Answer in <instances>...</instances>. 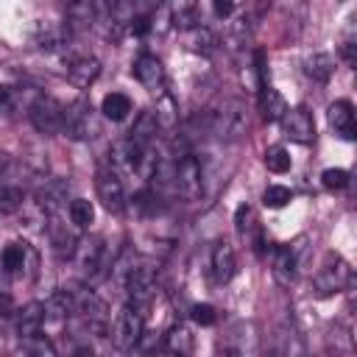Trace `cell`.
<instances>
[{"mask_svg": "<svg viewBox=\"0 0 357 357\" xmlns=\"http://www.w3.org/2000/svg\"><path fill=\"white\" fill-rule=\"evenodd\" d=\"M209 131L218 134L220 139H240L248 128V117H245V106L240 100H223V106L218 112L206 114Z\"/></svg>", "mask_w": 357, "mask_h": 357, "instance_id": "1", "label": "cell"}, {"mask_svg": "<svg viewBox=\"0 0 357 357\" xmlns=\"http://www.w3.org/2000/svg\"><path fill=\"white\" fill-rule=\"evenodd\" d=\"M351 284V268L337 257V254H329L324 268L312 276V290L315 296L326 298V296H335L340 290H346Z\"/></svg>", "mask_w": 357, "mask_h": 357, "instance_id": "2", "label": "cell"}, {"mask_svg": "<svg viewBox=\"0 0 357 357\" xmlns=\"http://www.w3.org/2000/svg\"><path fill=\"white\" fill-rule=\"evenodd\" d=\"M61 131H64L70 139H92V137L98 134V120H95V109L89 106V100L78 98L75 103L64 106Z\"/></svg>", "mask_w": 357, "mask_h": 357, "instance_id": "3", "label": "cell"}, {"mask_svg": "<svg viewBox=\"0 0 357 357\" xmlns=\"http://www.w3.org/2000/svg\"><path fill=\"white\" fill-rule=\"evenodd\" d=\"M145 335V318H142V310L137 304H126L120 312H117V321H114V329H112V343L117 349H134Z\"/></svg>", "mask_w": 357, "mask_h": 357, "instance_id": "4", "label": "cell"}, {"mask_svg": "<svg viewBox=\"0 0 357 357\" xmlns=\"http://www.w3.org/2000/svg\"><path fill=\"white\" fill-rule=\"evenodd\" d=\"M173 184L178 198L184 201H198L204 192V170L201 162L192 153H184L181 159H176V170H173Z\"/></svg>", "mask_w": 357, "mask_h": 357, "instance_id": "5", "label": "cell"}, {"mask_svg": "<svg viewBox=\"0 0 357 357\" xmlns=\"http://www.w3.org/2000/svg\"><path fill=\"white\" fill-rule=\"evenodd\" d=\"M61 117H64V106L53 98H45V95H36L33 103L28 106V120L31 126L45 134V137H53L61 131Z\"/></svg>", "mask_w": 357, "mask_h": 357, "instance_id": "6", "label": "cell"}, {"mask_svg": "<svg viewBox=\"0 0 357 357\" xmlns=\"http://www.w3.org/2000/svg\"><path fill=\"white\" fill-rule=\"evenodd\" d=\"M73 257L78 259V268H81V273H84L89 282H95V279H100V276L109 273V268H106V245H103L100 237L78 240Z\"/></svg>", "mask_w": 357, "mask_h": 357, "instance_id": "7", "label": "cell"}, {"mask_svg": "<svg viewBox=\"0 0 357 357\" xmlns=\"http://www.w3.org/2000/svg\"><path fill=\"white\" fill-rule=\"evenodd\" d=\"M123 290L128 293V301L142 310L153 298V293H156V271H153V265L137 259L134 268H131V273L126 276Z\"/></svg>", "mask_w": 357, "mask_h": 357, "instance_id": "8", "label": "cell"}, {"mask_svg": "<svg viewBox=\"0 0 357 357\" xmlns=\"http://www.w3.org/2000/svg\"><path fill=\"white\" fill-rule=\"evenodd\" d=\"M95 187H98V198L109 212H123L126 209V190H123V178L112 165H103L95 176Z\"/></svg>", "mask_w": 357, "mask_h": 357, "instance_id": "9", "label": "cell"}, {"mask_svg": "<svg viewBox=\"0 0 357 357\" xmlns=\"http://www.w3.org/2000/svg\"><path fill=\"white\" fill-rule=\"evenodd\" d=\"M282 134L290 139V142H298V145H307L315 139V120H312V112L307 106H293L282 114Z\"/></svg>", "mask_w": 357, "mask_h": 357, "instance_id": "10", "label": "cell"}, {"mask_svg": "<svg viewBox=\"0 0 357 357\" xmlns=\"http://www.w3.org/2000/svg\"><path fill=\"white\" fill-rule=\"evenodd\" d=\"M131 70H134V78H137L151 95H162V92H167V75H165V67H162V61H159L153 53H139Z\"/></svg>", "mask_w": 357, "mask_h": 357, "instance_id": "11", "label": "cell"}, {"mask_svg": "<svg viewBox=\"0 0 357 357\" xmlns=\"http://www.w3.org/2000/svg\"><path fill=\"white\" fill-rule=\"evenodd\" d=\"M14 326H17V337H20V340L39 337V332H42V326H45V304H42V301L25 304V307L17 312Z\"/></svg>", "mask_w": 357, "mask_h": 357, "instance_id": "12", "label": "cell"}, {"mask_svg": "<svg viewBox=\"0 0 357 357\" xmlns=\"http://www.w3.org/2000/svg\"><path fill=\"white\" fill-rule=\"evenodd\" d=\"M98 75H100V61L95 56H75L67 64V78L78 89H86L89 84H95Z\"/></svg>", "mask_w": 357, "mask_h": 357, "instance_id": "13", "label": "cell"}, {"mask_svg": "<svg viewBox=\"0 0 357 357\" xmlns=\"http://www.w3.org/2000/svg\"><path fill=\"white\" fill-rule=\"evenodd\" d=\"M326 120H329V128L337 137L354 139V106L349 100H335L326 112Z\"/></svg>", "mask_w": 357, "mask_h": 357, "instance_id": "14", "label": "cell"}, {"mask_svg": "<svg viewBox=\"0 0 357 357\" xmlns=\"http://www.w3.org/2000/svg\"><path fill=\"white\" fill-rule=\"evenodd\" d=\"M64 14H67V31L70 33H81V31H89L95 25L92 0H67Z\"/></svg>", "mask_w": 357, "mask_h": 357, "instance_id": "15", "label": "cell"}, {"mask_svg": "<svg viewBox=\"0 0 357 357\" xmlns=\"http://www.w3.org/2000/svg\"><path fill=\"white\" fill-rule=\"evenodd\" d=\"M67 201V181L61 178H47L39 190H36V204L42 206V212L56 215Z\"/></svg>", "mask_w": 357, "mask_h": 357, "instance_id": "16", "label": "cell"}, {"mask_svg": "<svg viewBox=\"0 0 357 357\" xmlns=\"http://www.w3.org/2000/svg\"><path fill=\"white\" fill-rule=\"evenodd\" d=\"M296 265H298V259H296V248L293 245H279L276 251H273V279L282 284V287H290L293 282H296Z\"/></svg>", "mask_w": 357, "mask_h": 357, "instance_id": "17", "label": "cell"}, {"mask_svg": "<svg viewBox=\"0 0 357 357\" xmlns=\"http://www.w3.org/2000/svg\"><path fill=\"white\" fill-rule=\"evenodd\" d=\"M234 271H237L234 248H231L229 243H218V245L212 248V276H215V282H218V284L231 282Z\"/></svg>", "mask_w": 357, "mask_h": 357, "instance_id": "18", "label": "cell"}, {"mask_svg": "<svg viewBox=\"0 0 357 357\" xmlns=\"http://www.w3.org/2000/svg\"><path fill=\"white\" fill-rule=\"evenodd\" d=\"M218 36L206 28V25H192V28H187L184 31V47L190 50V53H198V56H209V53H215L218 50Z\"/></svg>", "mask_w": 357, "mask_h": 357, "instance_id": "19", "label": "cell"}, {"mask_svg": "<svg viewBox=\"0 0 357 357\" xmlns=\"http://www.w3.org/2000/svg\"><path fill=\"white\" fill-rule=\"evenodd\" d=\"M156 134H159V123H156L153 112L145 109V112L137 114V120H134V126H131V131H128L126 137H128L131 142H137L139 148H151L153 139H156Z\"/></svg>", "mask_w": 357, "mask_h": 357, "instance_id": "20", "label": "cell"}, {"mask_svg": "<svg viewBox=\"0 0 357 357\" xmlns=\"http://www.w3.org/2000/svg\"><path fill=\"white\" fill-rule=\"evenodd\" d=\"M167 8H170V22L178 31H187L201 22L198 0H167Z\"/></svg>", "mask_w": 357, "mask_h": 357, "instance_id": "21", "label": "cell"}, {"mask_svg": "<svg viewBox=\"0 0 357 357\" xmlns=\"http://www.w3.org/2000/svg\"><path fill=\"white\" fill-rule=\"evenodd\" d=\"M259 112H262V120H268V123H279L282 114L287 112V100H284V95H282L279 89H273L271 84H265V86L259 89Z\"/></svg>", "mask_w": 357, "mask_h": 357, "instance_id": "22", "label": "cell"}, {"mask_svg": "<svg viewBox=\"0 0 357 357\" xmlns=\"http://www.w3.org/2000/svg\"><path fill=\"white\" fill-rule=\"evenodd\" d=\"M304 75L312 78L315 84H326L335 75V59L329 53H312L304 61Z\"/></svg>", "mask_w": 357, "mask_h": 357, "instance_id": "23", "label": "cell"}, {"mask_svg": "<svg viewBox=\"0 0 357 357\" xmlns=\"http://www.w3.org/2000/svg\"><path fill=\"white\" fill-rule=\"evenodd\" d=\"M151 112H153V117L159 123V131H173L176 128V123H178V106H176V100H173L170 92L156 95V109H151Z\"/></svg>", "mask_w": 357, "mask_h": 357, "instance_id": "24", "label": "cell"}, {"mask_svg": "<svg viewBox=\"0 0 357 357\" xmlns=\"http://www.w3.org/2000/svg\"><path fill=\"white\" fill-rule=\"evenodd\" d=\"M50 243H53V251L64 259V257H73V254H75L78 237H75V231H67V226L50 223Z\"/></svg>", "mask_w": 357, "mask_h": 357, "instance_id": "25", "label": "cell"}, {"mask_svg": "<svg viewBox=\"0 0 357 357\" xmlns=\"http://www.w3.org/2000/svg\"><path fill=\"white\" fill-rule=\"evenodd\" d=\"M100 112H103V117H109V120H126L128 112H131V98L123 95V92H109V95L100 100Z\"/></svg>", "mask_w": 357, "mask_h": 357, "instance_id": "26", "label": "cell"}, {"mask_svg": "<svg viewBox=\"0 0 357 357\" xmlns=\"http://www.w3.org/2000/svg\"><path fill=\"white\" fill-rule=\"evenodd\" d=\"M92 220H95L92 204H89L86 198H73V201H70V223H73L75 229H86Z\"/></svg>", "mask_w": 357, "mask_h": 357, "instance_id": "27", "label": "cell"}, {"mask_svg": "<svg viewBox=\"0 0 357 357\" xmlns=\"http://www.w3.org/2000/svg\"><path fill=\"white\" fill-rule=\"evenodd\" d=\"M290 165H293V159H290L287 148H282V145H271V148L265 151V167H268L271 173H287Z\"/></svg>", "mask_w": 357, "mask_h": 357, "instance_id": "28", "label": "cell"}, {"mask_svg": "<svg viewBox=\"0 0 357 357\" xmlns=\"http://www.w3.org/2000/svg\"><path fill=\"white\" fill-rule=\"evenodd\" d=\"M0 262L8 273H17L25 265V243H8L0 254Z\"/></svg>", "mask_w": 357, "mask_h": 357, "instance_id": "29", "label": "cell"}, {"mask_svg": "<svg viewBox=\"0 0 357 357\" xmlns=\"http://www.w3.org/2000/svg\"><path fill=\"white\" fill-rule=\"evenodd\" d=\"M25 204V195L20 187H0V215H14Z\"/></svg>", "mask_w": 357, "mask_h": 357, "instance_id": "30", "label": "cell"}, {"mask_svg": "<svg viewBox=\"0 0 357 357\" xmlns=\"http://www.w3.org/2000/svg\"><path fill=\"white\" fill-rule=\"evenodd\" d=\"M290 198H293L290 187H282V184H271V187H265V192H262V204L271 206V209H282L284 204H290Z\"/></svg>", "mask_w": 357, "mask_h": 357, "instance_id": "31", "label": "cell"}, {"mask_svg": "<svg viewBox=\"0 0 357 357\" xmlns=\"http://www.w3.org/2000/svg\"><path fill=\"white\" fill-rule=\"evenodd\" d=\"M165 337H167V349H173L178 354H190L192 351V335L184 326H173Z\"/></svg>", "mask_w": 357, "mask_h": 357, "instance_id": "32", "label": "cell"}, {"mask_svg": "<svg viewBox=\"0 0 357 357\" xmlns=\"http://www.w3.org/2000/svg\"><path fill=\"white\" fill-rule=\"evenodd\" d=\"M321 184L326 190H343L349 184V170H343V167H326L321 173Z\"/></svg>", "mask_w": 357, "mask_h": 357, "instance_id": "33", "label": "cell"}, {"mask_svg": "<svg viewBox=\"0 0 357 357\" xmlns=\"http://www.w3.org/2000/svg\"><path fill=\"white\" fill-rule=\"evenodd\" d=\"M170 28H173V22H170L167 0H165V3H159V6H156V11L151 14V31H156V33H167Z\"/></svg>", "mask_w": 357, "mask_h": 357, "instance_id": "34", "label": "cell"}, {"mask_svg": "<svg viewBox=\"0 0 357 357\" xmlns=\"http://www.w3.org/2000/svg\"><path fill=\"white\" fill-rule=\"evenodd\" d=\"M245 39H248V20L240 17V20L231 22V28H229V33H226V42H229V47H243Z\"/></svg>", "mask_w": 357, "mask_h": 357, "instance_id": "35", "label": "cell"}, {"mask_svg": "<svg viewBox=\"0 0 357 357\" xmlns=\"http://www.w3.org/2000/svg\"><path fill=\"white\" fill-rule=\"evenodd\" d=\"M234 229H237V234H243V237L254 229V209H251L248 204H240V206H237V212H234Z\"/></svg>", "mask_w": 357, "mask_h": 357, "instance_id": "36", "label": "cell"}, {"mask_svg": "<svg viewBox=\"0 0 357 357\" xmlns=\"http://www.w3.org/2000/svg\"><path fill=\"white\" fill-rule=\"evenodd\" d=\"M190 318H192L198 326H212V324L218 321V315H215V307H212V304H195V307L190 310Z\"/></svg>", "mask_w": 357, "mask_h": 357, "instance_id": "37", "label": "cell"}, {"mask_svg": "<svg viewBox=\"0 0 357 357\" xmlns=\"http://www.w3.org/2000/svg\"><path fill=\"white\" fill-rule=\"evenodd\" d=\"M212 8H215V14H218L220 20H226V17H231V11H234V0H212Z\"/></svg>", "mask_w": 357, "mask_h": 357, "instance_id": "38", "label": "cell"}, {"mask_svg": "<svg viewBox=\"0 0 357 357\" xmlns=\"http://www.w3.org/2000/svg\"><path fill=\"white\" fill-rule=\"evenodd\" d=\"M340 56H343V61H346L349 67H354V61H357V59H354V42H351V39L340 45Z\"/></svg>", "mask_w": 357, "mask_h": 357, "instance_id": "39", "label": "cell"}, {"mask_svg": "<svg viewBox=\"0 0 357 357\" xmlns=\"http://www.w3.org/2000/svg\"><path fill=\"white\" fill-rule=\"evenodd\" d=\"M8 312H11V298L0 293V318H8Z\"/></svg>", "mask_w": 357, "mask_h": 357, "instance_id": "40", "label": "cell"}, {"mask_svg": "<svg viewBox=\"0 0 357 357\" xmlns=\"http://www.w3.org/2000/svg\"><path fill=\"white\" fill-rule=\"evenodd\" d=\"M8 162H11V159H8V153H6V151H0V178L6 176V170H8Z\"/></svg>", "mask_w": 357, "mask_h": 357, "instance_id": "41", "label": "cell"}]
</instances>
